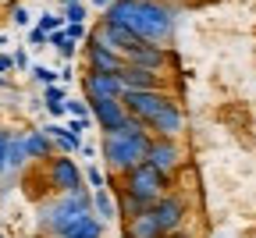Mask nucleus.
Returning <instances> with one entry per match:
<instances>
[{
    "instance_id": "473e14b6",
    "label": "nucleus",
    "mask_w": 256,
    "mask_h": 238,
    "mask_svg": "<svg viewBox=\"0 0 256 238\" xmlns=\"http://www.w3.org/2000/svg\"><path fill=\"white\" fill-rule=\"evenodd\" d=\"M96 153H100V150H96L92 142H82V146H78V156H82V160H89V164L96 160Z\"/></svg>"
},
{
    "instance_id": "39448f33",
    "label": "nucleus",
    "mask_w": 256,
    "mask_h": 238,
    "mask_svg": "<svg viewBox=\"0 0 256 238\" xmlns=\"http://www.w3.org/2000/svg\"><path fill=\"white\" fill-rule=\"evenodd\" d=\"M168 100H171L168 89H124L121 104H124V114H128V118L150 124V121L160 114V107H164Z\"/></svg>"
},
{
    "instance_id": "9d476101",
    "label": "nucleus",
    "mask_w": 256,
    "mask_h": 238,
    "mask_svg": "<svg viewBox=\"0 0 256 238\" xmlns=\"http://www.w3.org/2000/svg\"><path fill=\"white\" fill-rule=\"evenodd\" d=\"M146 128H150L153 139H182V132H185V110H182V104H174V96H171Z\"/></svg>"
},
{
    "instance_id": "423d86ee",
    "label": "nucleus",
    "mask_w": 256,
    "mask_h": 238,
    "mask_svg": "<svg viewBox=\"0 0 256 238\" xmlns=\"http://www.w3.org/2000/svg\"><path fill=\"white\" fill-rule=\"evenodd\" d=\"M153 217H156V224H160V231H182L185 228V220H188V210H192V202H188V196H182V192H164L160 199H153Z\"/></svg>"
},
{
    "instance_id": "b1692460",
    "label": "nucleus",
    "mask_w": 256,
    "mask_h": 238,
    "mask_svg": "<svg viewBox=\"0 0 256 238\" xmlns=\"http://www.w3.org/2000/svg\"><path fill=\"white\" fill-rule=\"evenodd\" d=\"M64 110H68V118H89V100H64Z\"/></svg>"
},
{
    "instance_id": "6e6552de",
    "label": "nucleus",
    "mask_w": 256,
    "mask_h": 238,
    "mask_svg": "<svg viewBox=\"0 0 256 238\" xmlns=\"http://www.w3.org/2000/svg\"><path fill=\"white\" fill-rule=\"evenodd\" d=\"M146 164H153L156 171H164V174H178L182 171V164H185V150L178 139H153L150 150H146Z\"/></svg>"
},
{
    "instance_id": "2eb2a0df",
    "label": "nucleus",
    "mask_w": 256,
    "mask_h": 238,
    "mask_svg": "<svg viewBox=\"0 0 256 238\" xmlns=\"http://www.w3.org/2000/svg\"><path fill=\"white\" fill-rule=\"evenodd\" d=\"M121 234H124V238H160L164 231H160V224H156L153 210L146 206L142 214H136V217H128V220H124Z\"/></svg>"
},
{
    "instance_id": "393cba45",
    "label": "nucleus",
    "mask_w": 256,
    "mask_h": 238,
    "mask_svg": "<svg viewBox=\"0 0 256 238\" xmlns=\"http://www.w3.org/2000/svg\"><path fill=\"white\" fill-rule=\"evenodd\" d=\"M64 124H68V128H72V132L78 135V139H82V135H86V132H92V128H96V121H92V114H89V118H68V121H64Z\"/></svg>"
},
{
    "instance_id": "aec40b11",
    "label": "nucleus",
    "mask_w": 256,
    "mask_h": 238,
    "mask_svg": "<svg viewBox=\"0 0 256 238\" xmlns=\"http://www.w3.org/2000/svg\"><path fill=\"white\" fill-rule=\"evenodd\" d=\"M92 214L100 217L104 224H107V220H118V199H114L107 188H96V192H92Z\"/></svg>"
},
{
    "instance_id": "dca6fc26",
    "label": "nucleus",
    "mask_w": 256,
    "mask_h": 238,
    "mask_svg": "<svg viewBox=\"0 0 256 238\" xmlns=\"http://www.w3.org/2000/svg\"><path fill=\"white\" fill-rule=\"evenodd\" d=\"M60 238H104V220L96 217L92 210H89V214H78V217L72 220V228L64 231Z\"/></svg>"
},
{
    "instance_id": "72a5a7b5",
    "label": "nucleus",
    "mask_w": 256,
    "mask_h": 238,
    "mask_svg": "<svg viewBox=\"0 0 256 238\" xmlns=\"http://www.w3.org/2000/svg\"><path fill=\"white\" fill-rule=\"evenodd\" d=\"M11 57H14V68H18V72H28V54H25V50L11 54Z\"/></svg>"
},
{
    "instance_id": "7c9ffc66",
    "label": "nucleus",
    "mask_w": 256,
    "mask_h": 238,
    "mask_svg": "<svg viewBox=\"0 0 256 238\" xmlns=\"http://www.w3.org/2000/svg\"><path fill=\"white\" fill-rule=\"evenodd\" d=\"M11 22H14V25H22V28H28V25H32L28 8H14V11H11Z\"/></svg>"
},
{
    "instance_id": "c85d7f7f",
    "label": "nucleus",
    "mask_w": 256,
    "mask_h": 238,
    "mask_svg": "<svg viewBox=\"0 0 256 238\" xmlns=\"http://www.w3.org/2000/svg\"><path fill=\"white\" fill-rule=\"evenodd\" d=\"M50 43V32L40 25H28V46H46Z\"/></svg>"
},
{
    "instance_id": "c756f323",
    "label": "nucleus",
    "mask_w": 256,
    "mask_h": 238,
    "mask_svg": "<svg viewBox=\"0 0 256 238\" xmlns=\"http://www.w3.org/2000/svg\"><path fill=\"white\" fill-rule=\"evenodd\" d=\"M8 142H11V132L0 128V174L8 171Z\"/></svg>"
},
{
    "instance_id": "cd10ccee",
    "label": "nucleus",
    "mask_w": 256,
    "mask_h": 238,
    "mask_svg": "<svg viewBox=\"0 0 256 238\" xmlns=\"http://www.w3.org/2000/svg\"><path fill=\"white\" fill-rule=\"evenodd\" d=\"M36 25H40V28H46V32H54V28H60V25H64V14H57V11H43Z\"/></svg>"
},
{
    "instance_id": "20e7f679",
    "label": "nucleus",
    "mask_w": 256,
    "mask_h": 238,
    "mask_svg": "<svg viewBox=\"0 0 256 238\" xmlns=\"http://www.w3.org/2000/svg\"><path fill=\"white\" fill-rule=\"evenodd\" d=\"M171 174H164V171H156L153 164H136L132 171H124L121 174V188H118V196H132V199H139L142 206H153V199H160L168 188H171Z\"/></svg>"
},
{
    "instance_id": "c9c22d12",
    "label": "nucleus",
    "mask_w": 256,
    "mask_h": 238,
    "mask_svg": "<svg viewBox=\"0 0 256 238\" xmlns=\"http://www.w3.org/2000/svg\"><path fill=\"white\" fill-rule=\"evenodd\" d=\"M160 238H192V234H185V231H168V234H160Z\"/></svg>"
},
{
    "instance_id": "0eeeda50",
    "label": "nucleus",
    "mask_w": 256,
    "mask_h": 238,
    "mask_svg": "<svg viewBox=\"0 0 256 238\" xmlns=\"http://www.w3.org/2000/svg\"><path fill=\"white\" fill-rule=\"evenodd\" d=\"M43 164H46L50 188H57V192H78V188H86V174H82V167L72 160V153H54Z\"/></svg>"
},
{
    "instance_id": "4c0bfd02",
    "label": "nucleus",
    "mask_w": 256,
    "mask_h": 238,
    "mask_svg": "<svg viewBox=\"0 0 256 238\" xmlns=\"http://www.w3.org/2000/svg\"><path fill=\"white\" fill-rule=\"evenodd\" d=\"M64 4H78V0H60V8H64Z\"/></svg>"
},
{
    "instance_id": "f704fd0d",
    "label": "nucleus",
    "mask_w": 256,
    "mask_h": 238,
    "mask_svg": "<svg viewBox=\"0 0 256 238\" xmlns=\"http://www.w3.org/2000/svg\"><path fill=\"white\" fill-rule=\"evenodd\" d=\"M11 68H14V57L11 54H0V75H8Z\"/></svg>"
},
{
    "instance_id": "412c9836",
    "label": "nucleus",
    "mask_w": 256,
    "mask_h": 238,
    "mask_svg": "<svg viewBox=\"0 0 256 238\" xmlns=\"http://www.w3.org/2000/svg\"><path fill=\"white\" fill-rule=\"evenodd\" d=\"M25 164H28L25 135H11V142H8V171H4V174H14V171H22Z\"/></svg>"
},
{
    "instance_id": "e433bc0d",
    "label": "nucleus",
    "mask_w": 256,
    "mask_h": 238,
    "mask_svg": "<svg viewBox=\"0 0 256 238\" xmlns=\"http://www.w3.org/2000/svg\"><path fill=\"white\" fill-rule=\"evenodd\" d=\"M92 4H96V8H104V11H107V8L114 4V0H92Z\"/></svg>"
},
{
    "instance_id": "1a4fd4ad",
    "label": "nucleus",
    "mask_w": 256,
    "mask_h": 238,
    "mask_svg": "<svg viewBox=\"0 0 256 238\" xmlns=\"http://www.w3.org/2000/svg\"><path fill=\"white\" fill-rule=\"evenodd\" d=\"M124 64H142V68H153V72H164L171 64V54L164 43H153V40H136L124 54Z\"/></svg>"
},
{
    "instance_id": "a878e982",
    "label": "nucleus",
    "mask_w": 256,
    "mask_h": 238,
    "mask_svg": "<svg viewBox=\"0 0 256 238\" xmlns=\"http://www.w3.org/2000/svg\"><path fill=\"white\" fill-rule=\"evenodd\" d=\"M60 14H64V25H68V22H86V4H82V0H78V4H64Z\"/></svg>"
},
{
    "instance_id": "f03ea898",
    "label": "nucleus",
    "mask_w": 256,
    "mask_h": 238,
    "mask_svg": "<svg viewBox=\"0 0 256 238\" xmlns=\"http://www.w3.org/2000/svg\"><path fill=\"white\" fill-rule=\"evenodd\" d=\"M153 142V135L142 121L136 118H124L114 132H104V142H100V156L107 160V167L114 174H124L132 171L136 164L146 160V150Z\"/></svg>"
},
{
    "instance_id": "58836bf2",
    "label": "nucleus",
    "mask_w": 256,
    "mask_h": 238,
    "mask_svg": "<svg viewBox=\"0 0 256 238\" xmlns=\"http://www.w3.org/2000/svg\"><path fill=\"white\" fill-rule=\"evenodd\" d=\"M0 86H4V75H0Z\"/></svg>"
},
{
    "instance_id": "9b49d317",
    "label": "nucleus",
    "mask_w": 256,
    "mask_h": 238,
    "mask_svg": "<svg viewBox=\"0 0 256 238\" xmlns=\"http://www.w3.org/2000/svg\"><path fill=\"white\" fill-rule=\"evenodd\" d=\"M89 114L96 121V128L100 132H114L128 114H124V104L121 100H110V96H92L89 100Z\"/></svg>"
},
{
    "instance_id": "4468645a",
    "label": "nucleus",
    "mask_w": 256,
    "mask_h": 238,
    "mask_svg": "<svg viewBox=\"0 0 256 238\" xmlns=\"http://www.w3.org/2000/svg\"><path fill=\"white\" fill-rule=\"evenodd\" d=\"M121 64H124V57L118 50H110L104 43H92L86 36V68L89 72H121Z\"/></svg>"
},
{
    "instance_id": "f8f14e48",
    "label": "nucleus",
    "mask_w": 256,
    "mask_h": 238,
    "mask_svg": "<svg viewBox=\"0 0 256 238\" xmlns=\"http://www.w3.org/2000/svg\"><path fill=\"white\" fill-rule=\"evenodd\" d=\"M82 89H86V100L92 96H110V100H121L124 96V86L118 78V72H89L82 75Z\"/></svg>"
},
{
    "instance_id": "bb28decb",
    "label": "nucleus",
    "mask_w": 256,
    "mask_h": 238,
    "mask_svg": "<svg viewBox=\"0 0 256 238\" xmlns=\"http://www.w3.org/2000/svg\"><path fill=\"white\" fill-rule=\"evenodd\" d=\"M82 174H86V182L92 185V192L107 185V174H104V171H100V167H96V164H89V167H86V171H82Z\"/></svg>"
},
{
    "instance_id": "a211bd4d",
    "label": "nucleus",
    "mask_w": 256,
    "mask_h": 238,
    "mask_svg": "<svg viewBox=\"0 0 256 238\" xmlns=\"http://www.w3.org/2000/svg\"><path fill=\"white\" fill-rule=\"evenodd\" d=\"M25 150H28V160H46V156L57 153V150H54V139H50L43 128H36V132L25 135Z\"/></svg>"
},
{
    "instance_id": "2f4dec72",
    "label": "nucleus",
    "mask_w": 256,
    "mask_h": 238,
    "mask_svg": "<svg viewBox=\"0 0 256 238\" xmlns=\"http://www.w3.org/2000/svg\"><path fill=\"white\" fill-rule=\"evenodd\" d=\"M64 28H68V36H72V40H78V43L86 40V25H82V22H68Z\"/></svg>"
},
{
    "instance_id": "ea45409f",
    "label": "nucleus",
    "mask_w": 256,
    "mask_h": 238,
    "mask_svg": "<svg viewBox=\"0 0 256 238\" xmlns=\"http://www.w3.org/2000/svg\"><path fill=\"white\" fill-rule=\"evenodd\" d=\"M0 43H4V36H0Z\"/></svg>"
},
{
    "instance_id": "f3484780",
    "label": "nucleus",
    "mask_w": 256,
    "mask_h": 238,
    "mask_svg": "<svg viewBox=\"0 0 256 238\" xmlns=\"http://www.w3.org/2000/svg\"><path fill=\"white\" fill-rule=\"evenodd\" d=\"M43 132L54 139V150H57V153H78V146H82V139H78L68 124H46Z\"/></svg>"
},
{
    "instance_id": "4be33fe9",
    "label": "nucleus",
    "mask_w": 256,
    "mask_h": 238,
    "mask_svg": "<svg viewBox=\"0 0 256 238\" xmlns=\"http://www.w3.org/2000/svg\"><path fill=\"white\" fill-rule=\"evenodd\" d=\"M46 46H54V50H57L64 60H72V57H75L78 40H72V36H68V28L60 25V28H54V32H50V43H46Z\"/></svg>"
},
{
    "instance_id": "f257e3e1",
    "label": "nucleus",
    "mask_w": 256,
    "mask_h": 238,
    "mask_svg": "<svg viewBox=\"0 0 256 238\" xmlns=\"http://www.w3.org/2000/svg\"><path fill=\"white\" fill-rule=\"evenodd\" d=\"M104 14L128 25L139 40H153V43H168L178 22V11L164 0H114Z\"/></svg>"
},
{
    "instance_id": "6ab92c4d",
    "label": "nucleus",
    "mask_w": 256,
    "mask_h": 238,
    "mask_svg": "<svg viewBox=\"0 0 256 238\" xmlns=\"http://www.w3.org/2000/svg\"><path fill=\"white\" fill-rule=\"evenodd\" d=\"M64 100H68V89H64V82H54V86H43V104L54 118H68V110H64Z\"/></svg>"
},
{
    "instance_id": "7ed1b4c3",
    "label": "nucleus",
    "mask_w": 256,
    "mask_h": 238,
    "mask_svg": "<svg viewBox=\"0 0 256 238\" xmlns=\"http://www.w3.org/2000/svg\"><path fill=\"white\" fill-rule=\"evenodd\" d=\"M92 210V192L89 188H78V192H60L54 202H46V206L40 210V228L54 238H60L64 231L72 228V220L78 214H89Z\"/></svg>"
},
{
    "instance_id": "ddd939ff",
    "label": "nucleus",
    "mask_w": 256,
    "mask_h": 238,
    "mask_svg": "<svg viewBox=\"0 0 256 238\" xmlns=\"http://www.w3.org/2000/svg\"><path fill=\"white\" fill-rule=\"evenodd\" d=\"M118 78L124 89H168L164 72H153V68H142V64H121Z\"/></svg>"
},
{
    "instance_id": "5701e85b",
    "label": "nucleus",
    "mask_w": 256,
    "mask_h": 238,
    "mask_svg": "<svg viewBox=\"0 0 256 238\" xmlns=\"http://www.w3.org/2000/svg\"><path fill=\"white\" fill-rule=\"evenodd\" d=\"M32 78H36L40 86H54V82H60V72H54V68H46V64H36L32 68Z\"/></svg>"
}]
</instances>
